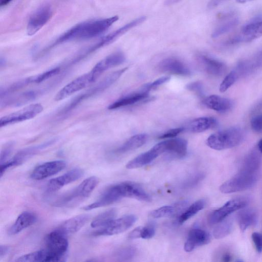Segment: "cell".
<instances>
[{
	"instance_id": "obj_1",
	"label": "cell",
	"mask_w": 262,
	"mask_h": 262,
	"mask_svg": "<svg viewBox=\"0 0 262 262\" xmlns=\"http://www.w3.org/2000/svg\"><path fill=\"white\" fill-rule=\"evenodd\" d=\"M118 19V16L115 15L78 24L62 34L46 50L67 41L88 39L98 36L105 32Z\"/></svg>"
},
{
	"instance_id": "obj_2",
	"label": "cell",
	"mask_w": 262,
	"mask_h": 262,
	"mask_svg": "<svg viewBox=\"0 0 262 262\" xmlns=\"http://www.w3.org/2000/svg\"><path fill=\"white\" fill-rule=\"evenodd\" d=\"M244 132L241 128L232 127L211 135L206 140L212 149L221 150L234 147L241 143Z\"/></svg>"
},
{
	"instance_id": "obj_3",
	"label": "cell",
	"mask_w": 262,
	"mask_h": 262,
	"mask_svg": "<svg viewBox=\"0 0 262 262\" xmlns=\"http://www.w3.org/2000/svg\"><path fill=\"white\" fill-rule=\"evenodd\" d=\"M98 182V179L95 176L86 179L76 188L59 198L55 201V205L59 207H69L76 204L90 195Z\"/></svg>"
},
{
	"instance_id": "obj_4",
	"label": "cell",
	"mask_w": 262,
	"mask_h": 262,
	"mask_svg": "<svg viewBox=\"0 0 262 262\" xmlns=\"http://www.w3.org/2000/svg\"><path fill=\"white\" fill-rule=\"evenodd\" d=\"M45 242L49 261L66 260L69 246L66 235L56 229L47 235Z\"/></svg>"
},
{
	"instance_id": "obj_5",
	"label": "cell",
	"mask_w": 262,
	"mask_h": 262,
	"mask_svg": "<svg viewBox=\"0 0 262 262\" xmlns=\"http://www.w3.org/2000/svg\"><path fill=\"white\" fill-rule=\"evenodd\" d=\"M257 178V172L240 169L235 176L223 183L220 190L224 193L244 191L252 187Z\"/></svg>"
},
{
	"instance_id": "obj_6",
	"label": "cell",
	"mask_w": 262,
	"mask_h": 262,
	"mask_svg": "<svg viewBox=\"0 0 262 262\" xmlns=\"http://www.w3.org/2000/svg\"><path fill=\"white\" fill-rule=\"evenodd\" d=\"M262 36V17L254 18L245 25L241 31L231 37L228 44H236L252 41Z\"/></svg>"
},
{
	"instance_id": "obj_7",
	"label": "cell",
	"mask_w": 262,
	"mask_h": 262,
	"mask_svg": "<svg viewBox=\"0 0 262 262\" xmlns=\"http://www.w3.org/2000/svg\"><path fill=\"white\" fill-rule=\"evenodd\" d=\"M43 107L40 103L29 105L19 110L2 117L0 119L1 127L30 120L42 112Z\"/></svg>"
},
{
	"instance_id": "obj_8",
	"label": "cell",
	"mask_w": 262,
	"mask_h": 262,
	"mask_svg": "<svg viewBox=\"0 0 262 262\" xmlns=\"http://www.w3.org/2000/svg\"><path fill=\"white\" fill-rule=\"evenodd\" d=\"M248 203V200L245 198H238L230 200L210 214L208 219V223L211 225L219 223L231 213L245 208Z\"/></svg>"
},
{
	"instance_id": "obj_9",
	"label": "cell",
	"mask_w": 262,
	"mask_h": 262,
	"mask_svg": "<svg viewBox=\"0 0 262 262\" xmlns=\"http://www.w3.org/2000/svg\"><path fill=\"white\" fill-rule=\"evenodd\" d=\"M137 220V217L133 214L127 215L117 219H114L107 225L100 228L95 231L94 236H106L117 234L126 231L131 227Z\"/></svg>"
},
{
	"instance_id": "obj_10",
	"label": "cell",
	"mask_w": 262,
	"mask_h": 262,
	"mask_svg": "<svg viewBox=\"0 0 262 262\" xmlns=\"http://www.w3.org/2000/svg\"><path fill=\"white\" fill-rule=\"evenodd\" d=\"M53 12L49 5L38 8L30 16L27 26V33L29 36L35 34L51 19Z\"/></svg>"
},
{
	"instance_id": "obj_11",
	"label": "cell",
	"mask_w": 262,
	"mask_h": 262,
	"mask_svg": "<svg viewBox=\"0 0 262 262\" xmlns=\"http://www.w3.org/2000/svg\"><path fill=\"white\" fill-rule=\"evenodd\" d=\"M95 81L93 75L90 71L77 77L64 86L55 95V100L56 101L63 100Z\"/></svg>"
},
{
	"instance_id": "obj_12",
	"label": "cell",
	"mask_w": 262,
	"mask_h": 262,
	"mask_svg": "<svg viewBox=\"0 0 262 262\" xmlns=\"http://www.w3.org/2000/svg\"><path fill=\"white\" fill-rule=\"evenodd\" d=\"M124 198L121 183L110 186L101 194L95 202L83 207V209L89 211L112 204Z\"/></svg>"
},
{
	"instance_id": "obj_13",
	"label": "cell",
	"mask_w": 262,
	"mask_h": 262,
	"mask_svg": "<svg viewBox=\"0 0 262 262\" xmlns=\"http://www.w3.org/2000/svg\"><path fill=\"white\" fill-rule=\"evenodd\" d=\"M84 174V171L80 168H75L58 177L51 179L47 184L46 189L48 192H54L64 186L73 182Z\"/></svg>"
},
{
	"instance_id": "obj_14",
	"label": "cell",
	"mask_w": 262,
	"mask_h": 262,
	"mask_svg": "<svg viewBox=\"0 0 262 262\" xmlns=\"http://www.w3.org/2000/svg\"><path fill=\"white\" fill-rule=\"evenodd\" d=\"M66 166V162L62 160H55L46 162L36 167L30 177L35 180H41L54 175Z\"/></svg>"
},
{
	"instance_id": "obj_15",
	"label": "cell",
	"mask_w": 262,
	"mask_h": 262,
	"mask_svg": "<svg viewBox=\"0 0 262 262\" xmlns=\"http://www.w3.org/2000/svg\"><path fill=\"white\" fill-rule=\"evenodd\" d=\"M125 59L124 55L122 52L112 53L96 63L90 72L96 81L105 71L122 63Z\"/></svg>"
},
{
	"instance_id": "obj_16",
	"label": "cell",
	"mask_w": 262,
	"mask_h": 262,
	"mask_svg": "<svg viewBox=\"0 0 262 262\" xmlns=\"http://www.w3.org/2000/svg\"><path fill=\"white\" fill-rule=\"evenodd\" d=\"M164 152L162 142L158 143L150 149L142 153L128 162L126 167L127 169H135L142 167L151 163L159 155Z\"/></svg>"
},
{
	"instance_id": "obj_17",
	"label": "cell",
	"mask_w": 262,
	"mask_h": 262,
	"mask_svg": "<svg viewBox=\"0 0 262 262\" xmlns=\"http://www.w3.org/2000/svg\"><path fill=\"white\" fill-rule=\"evenodd\" d=\"M210 240L209 234L205 230L194 228L188 233L184 249L186 252H191L198 247L208 244Z\"/></svg>"
},
{
	"instance_id": "obj_18",
	"label": "cell",
	"mask_w": 262,
	"mask_h": 262,
	"mask_svg": "<svg viewBox=\"0 0 262 262\" xmlns=\"http://www.w3.org/2000/svg\"><path fill=\"white\" fill-rule=\"evenodd\" d=\"M159 68L162 72L180 76H188L191 73L189 68L182 61L174 58L162 60L159 63Z\"/></svg>"
},
{
	"instance_id": "obj_19",
	"label": "cell",
	"mask_w": 262,
	"mask_h": 262,
	"mask_svg": "<svg viewBox=\"0 0 262 262\" xmlns=\"http://www.w3.org/2000/svg\"><path fill=\"white\" fill-rule=\"evenodd\" d=\"M90 215L82 214L72 217L63 222L57 228L65 235L78 232L88 222Z\"/></svg>"
},
{
	"instance_id": "obj_20",
	"label": "cell",
	"mask_w": 262,
	"mask_h": 262,
	"mask_svg": "<svg viewBox=\"0 0 262 262\" xmlns=\"http://www.w3.org/2000/svg\"><path fill=\"white\" fill-rule=\"evenodd\" d=\"M165 152L173 158L185 157L187 151V142L182 138H175L164 141Z\"/></svg>"
},
{
	"instance_id": "obj_21",
	"label": "cell",
	"mask_w": 262,
	"mask_h": 262,
	"mask_svg": "<svg viewBox=\"0 0 262 262\" xmlns=\"http://www.w3.org/2000/svg\"><path fill=\"white\" fill-rule=\"evenodd\" d=\"M37 221L36 215L30 211H24L17 217L9 230V234L13 235L33 225Z\"/></svg>"
},
{
	"instance_id": "obj_22",
	"label": "cell",
	"mask_w": 262,
	"mask_h": 262,
	"mask_svg": "<svg viewBox=\"0 0 262 262\" xmlns=\"http://www.w3.org/2000/svg\"><path fill=\"white\" fill-rule=\"evenodd\" d=\"M207 107L219 112H226L230 110L233 105V101L227 98L216 95L209 96L203 100Z\"/></svg>"
},
{
	"instance_id": "obj_23",
	"label": "cell",
	"mask_w": 262,
	"mask_h": 262,
	"mask_svg": "<svg viewBox=\"0 0 262 262\" xmlns=\"http://www.w3.org/2000/svg\"><path fill=\"white\" fill-rule=\"evenodd\" d=\"M199 59L205 71L210 75L221 76L226 70V65L217 59L204 55H200Z\"/></svg>"
},
{
	"instance_id": "obj_24",
	"label": "cell",
	"mask_w": 262,
	"mask_h": 262,
	"mask_svg": "<svg viewBox=\"0 0 262 262\" xmlns=\"http://www.w3.org/2000/svg\"><path fill=\"white\" fill-rule=\"evenodd\" d=\"M54 140H50L40 145L29 147L19 151L12 159L10 160L14 164L17 166L22 163L25 160L37 153L39 151L51 145Z\"/></svg>"
},
{
	"instance_id": "obj_25",
	"label": "cell",
	"mask_w": 262,
	"mask_h": 262,
	"mask_svg": "<svg viewBox=\"0 0 262 262\" xmlns=\"http://www.w3.org/2000/svg\"><path fill=\"white\" fill-rule=\"evenodd\" d=\"M257 213L252 209H242L236 215L237 222L242 231H245L250 226L255 225L257 222Z\"/></svg>"
},
{
	"instance_id": "obj_26",
	"label": "cell",
	"mask_w": 262,
	"mask_h": 262,
	"mask_svg": "<svg viewBox=\"0 0 262 262\" xmlns=\"http://www.w3.org/2000/svg\"><path fill=\"white\" fill-rule=\"evenodd\" d=\"M147 139V136L144 134L134 135L118 147L115 152L121 154L136 149L144 144Z\"/></svg>"
},
{
	"instance_id": "obj_27",
	"label": "cell",
	"mask_w": 262,
	"mask_h": 262,
	"mask_svg": "<svg viewBox=\"0 0 262 262\" xmlns=\"http://www.w3.org/2000/svg\"><path fill=\"white\" fill-rule=\"evenodd\" d=\"M148 96V92L142 91L137 93H134L124 96L114 103L108 107L109 110H114L124 106L135 104L138 102L146 99Z\"/></svg>"
},
{
	"instance_id": "obj_28",
	"label": "cell",
	"mask_w": 262,
	"mask_h": 262,
	"mask_svg": "<svg viewBox=\"0 0 262 262\" xmlns=\"http://www.w3.org/2000/svg\"><path fill=\"white\" fill-rule=\"evenodd\" d=\"M216 120L210 117H200L192 120L188 125V129L193 133H201L215 127Z\"/></svg>"
},
{
	"instance_id": "obj_29",
	"label": "cell",
	"mask_w": 262,
	"mask_h": 262,
	"mask_svg": "<svg viewBox=\"0 0 262 262\" xmlns=\"http://www.w3.org/2000/svg\"><path fill=\"white\" fill-rule=\"evenodd\" d=\"M260 165L261 158L258 153L254 151L246 156L240 169L258 173Z\"/></svg>"
},
{
	"instance_id": "obj_30",
	"label": "cell",
	"mask_w": 262,
	"mask_h": 262,
	"mask_svg": "<svg viewBox=\"0 0 262 262\" xmlns=\"http://www.w3.org/2000/svg\"><path fill=\"white\" fill-rule=\"evenodd\" d=\"M117 210L115 208L107 210L96 216L91 223L92 228H102L115 219Z\"/></svg>"
},
{
	"instance_id": "obj_31",
	"label": "cell",
	"mask_w": 262,
	"mask_h": 262,
	"mask_svg": "<svg viewBox=\"0 0 262 262\" xmlns=\"http://www.w3.org/2000/svg\"><path fill=\"white\" fill-rule=\"evenodd\" d=\"M206 204L204 199L199 200L191 204L178 219V223L182 224L202 210Z\"/></svg>"
},
{
	"instance_id": "obj_32",
	"label": "cell",
	"mask_w": 262,
	"mask_h": 262,
	"mask_svg": "<svg viewBox=\"0 0 262 262\" xmlns=\"http://www.w3.org/2000/svg\"><path fill=\"white\" fill-rule=\"evenodd\" d=\"M214 229L213 234L215 238L220 239L226 237L232 230L233 224L231 220H223L220 222Z\"/></svg>"
},
{
	"instance_id": "obj_33",
	"label": "cell",
	"mask_w": 262,
	"mask_h": 262,
	"mask_svg": "<svg viewBox=\"0 0 262 262\" xmlns=\"http://www.w3.org/2000/svg\"><path fill=\"white\" fill-rule=\"evenodd\" d=\"M47 256L46 250L42 249L22 255L16 261L19 262L46 261Z\"/></svg>"
},
{
	"instance_id": "obj_34",
	"label": "cell",
	"mask_w": 262,
	"mask_h": 262,
	"mask_svg": "<svg viewBox=\"0 0 262 262\" xmlns=\"http://www.w3.org/2000/svg\"><path fill=\"white\" fill-rule=\"evenodd\" d=\"M238 23L237 17H233L217 27L212 32V37L216 38L226 33L235 27Z\"/></svg>"
},
{
	"instance_id": "obj_35",
	"label": "cell",
	"mask_w": 262,
	"mask_h": 262,
	"mask_svg": "<svg viewBox=\"0 0 262 262\" xmlns=\"http://www.w3.org/2000/svg\"><path fill=\"white\" fill-rule=\"evenodd\" d=\"M241 70L239 68L237 70L230 72L224 79L220 85V91L221 92L226 91L238 79Z\"/></svg>"
},
{
	"instance_id": "obj_36",
	"label": "cell",
	"mask_w": 262,
	"mask_h": 262,
	"mask_svg": "<svg viewBox=\"0 0 262 262\" xmlns=\"http://www.w3.org/2000/svg\"><path fill=\"white\" fill-rule=\"evenodd\" d=\"M60 71V68L56 67L43 72L39 74L34 76H31V83H41L53 76L58 74Z\"/></svg>"
},
{
	"instance_id": "obj_37",
	"label": "cell",
	"mask_w": 262,
	"mask_h": 262,
	"mask_svg": "<svg viewBox=\"0 0 262 262\" xmlns=\"http://www.w3.org/2000/svg\"><path fill=\"white\" fill-rule=\"evenodd\" d=\"M176 214L173 206H165L155 209L150 212L149 215L154 219H159Z\"/></svg>"
},
{
	"instance_id": "obj_38",
	"label": "cell",
	"mask_w": 262,
	"mask_h": 262,
	"mask_svg": "<svg viewBox=\"0 0 262 262\" xmlns=\"http://www.w3.org/2000/svg\"><path fill=\"white\" fill-rule=\"evenodd\" d=\"M205 174L203 172H197L189 177L182 184V187L184 189H189L198 185L204 178Z\"/></svg>"
},
{
	"instance_id": "obj_39",
	"label": "cell",
	"mask_w": 262,
	"mask_h": 262,
	"mask_svg": "<svg viewBox=\"0 0 262 262\" xmlns=\"http://www.w3.org/2000/svg\"><path fill=\"white\" fill-rule=\"evenodd\" d=\"M136 249L133 246H126L119 250L116 256L120 260H128L136 255Z\"/></svg>"
},
{
	"instance_id": "obj_40",
	"label": "cell",
	"mask_w": 262,
	"mask_h": 262,
	"mask_svg": "<svg viewBox=\"0 0 262 262\" xmlns=\"http://www.w3.org/2000/svg\"><path fill=\"white\" fill-rule=\"evenodd\" d=\"M155 233V228L153 224H149L144 227H142L140 238L149 239L154 236Z\"/></svg>"
},
{
	"instance_id": "obj_41",
	"label": "cell",
	"mask_w": 262,
	"mask_h": 262,
	"mask_svg": "<svg viewBox=\"0 0 262 262\" xmlns=\"http://www.w3.org/2000/svg\"><path fill=\"white\" fill-rule=\"evenodd\" d=\"M170 79L168 76H164L158 78L152 82L145 85L142 91L149 92L151 90L156 88Z\"/></svg>"
},
{
	"instance_id": "obj_42",
	"label": "cell",
	"mask_w": 262,
	"mask_h": 262,
	"mask_svg": "<svg viewBox=\"0 0 262 262\" xmlns=\"http://www.w3.org/2000/svg\"><path fill=\"white\" fill-rule=\"evenodd\" d=\"M13 148V143L9 142L5 145L1 151L0 163L1 164L6 162L10 155Z\"/></svg>"
},
{
	"instance_id": "obj_43",
	"label": "cell",
	"mask_w": 262,
	"mask_h": 262,
	"mask_svg": "<svg viewBox=\"0 0 262 262\" xmlns=\"http://www.w3.org/2000/svg\"><path fill=\"white\" fill-rule=\"evenodd\" d=\"M186 88L190 91L194 92L198 96L203 95V88L202 84L199 81L191 82L186 85Z\"/></svg>"
},
{
	"instance_id": "obj_44",
	"label": "cell",
	"mask_w": 262,
	"mask_h": 262,
	"mask_svg": "<svg viewBox=\"0 0 262 262\" xmlns=\"http://www.w3.org/2000/svg\"><path fill=\"white\" fill-rule=\"evenodd\" d=\"M251 126L255 132H262V114L256 115L252 118Z\"/></svg>"
},
{
	"instance_id": "obj_45",
	"label": "cell",
	"mask_w": 262,
	"mask_h": 262,
	"mask_svg": "<svg viewBox=\"0 0 262 262\" xmlns=\"http://www.w3.org/2000/svg\"><path fill=\"white\" fill-rule=\"evenodd\" d=\"M252 239L256 251L260 253L262 251V234L254 232L252 234Z\"/></svg>"
},
{
	"instance_id": "obj_46",
	"label": "cell",
	"mask_w": 262,
	"mask_h": 262,
	"mask_svg": "<svg viewBox=\"0 0 262 262\" xmlns=\"http://www.w3.org/2000/svg\"><path fill=\"white\" fill-rule=\"evenodd\" d=\"M184 128L182 127H179L176 128H172L168 130L162 135L160 136L158 138L160 139L172 138L176 137L180 133L184 130Z\"/></svg>"
},
{
	"instance_id": "obj_47",
	"label": "cell",
	"mask_w": 262,
	"mask_h": 262,
	"mask_svg": "<svg viewBox=\"0 0 262 262\" xmlns=\"http://www.w3.org/2000/svg\"><path fill=\"white\" fill-rule=\"evenodd\" d=\"M141 226L137 227L132 230L128 235L129 239H134L140 237Z\"/></svg>"
},
{
	"instance_id": "obj_48",
	"label": "cell",
	"mask_w": 262,
	"mask_h": 262,
	"mask_svg": "<svg viewBox=\"0 0 262 262\" xmlns=\"http://www.w3.org/2000/svg\"><path fill=\"white\" fill-rule=\"evenodd\" d=\"M225 1L226 0H210L208 4V8L209 9L214 8Z\"/></svg>"
},
{
	"instance_id": "obj_49",
	"label": "cell",
	"mask_w": 262,
	"mask_h": 262,
	"mask_svg": "<svg viewBox=\"0 0 262 262\" xmlns=\"http://www.w3.org/2000/svg\"><path fill=\"white\" fill-rule=\"evenodd\" d=\"M9 251V247L5 245L0 246V258H2Z\"/></svg>"
},
{
	"instance_id": "obj_50",
	"label": "cell",
	"mask_w": 262,
	"mask_h": 262,
	"mask_svg": "<svg viewBox=\"0 0 262 262\" xmlns=\"http://www.w3.org/2000/svg\"><path fill=\"white\" fill-rule=\"evenodd\" d=\"M255 64L257 67H262V51L257 56L255 59Z\"/></svg>"
},
{
	"instance_id": "obj_51",
	"label": "cell",
	"mask_w": 262,
	"mask_h": 262,
	"mask_svg": "<svg viewBox=\"0 0 262 262\" xmlns=\"http://www.w3.org/2000/svg\"><path fill=\"white\" fill-rule=\"evenodd\" d=\"M222 261H231L232 260V257L230 253H225L222 257Z\"/></svg>"
},
{
	"instance_id": "obj_52",
	"label": "cell",
	"mask_w": 262,
	"mask_h": 262,
	"mask_svg": "<svg viewBox=\"0 0 262 262\" xmlns=\"http://www.w3.org/2000/svg\"><path fill=\"white\" fill-rule=\"evenodd\" d=\"M13 0H0L1 7L5 6L9 4Z\"/></svg>"
},
{
	"instance_id": "obj_53",
	"label": "cell",
	"mask_w": 262,
	"mask_h": 262,
	"mask_svg": "<svg viewBox=\"0 0 262 262\" xmlns=\"http://www.w3.org/2000/svg\"><path fill=\"white\" fill-rule=\"evenodd\" d=\"M257 146L259 151L262 154V139L259 141Z\"/></svg>"
},
{
	"instance_id": "obj_54",
	"label": "cell",
	"mask_w": 262,
	"mask_h": 262,
	"mask_svg": "<svg viewBox=\"0 0 262 262\" xmlns=\"http://www.w3.org/2000/svg\"><path fill=\"white\" fill-rule=\"evenodd\" d=\"M180 0H167V4H172L173 3H176L180 1Z\"/></svg>"
},
{
	"instance_id": "obj_55",
	"label": "cell",
	"mask_w": 262,
	"mask_h": 262,
	"mask_svg": "<svg viewBox=\"0 0 262 262\" xmlns=\"http://www.w3.org/2000/svg\"><path fill=\"white\" fill-rule=\"evenodd\" d=\"M253 0H236V2L238 3L244 4Z\"/></svg>"
}]
</instances>
